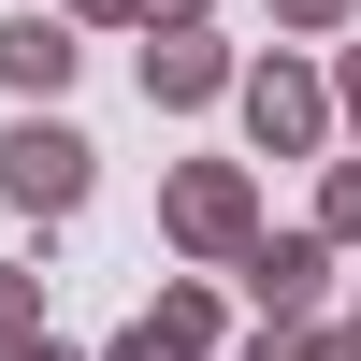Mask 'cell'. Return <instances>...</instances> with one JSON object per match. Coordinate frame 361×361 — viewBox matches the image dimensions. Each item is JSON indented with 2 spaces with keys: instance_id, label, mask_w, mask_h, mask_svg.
Segmentation results:
<instances>
[{
  "instance_id": "cell-1",
  "label": "cell",
  "mask_w": 361,
  "mask_h": 361,
  "mask_svg": "<svg viewBox=\"0 0 361 361\" xmlns=\"http://www.w3.org/2000/svg\"><path fill=\"white\" fill-rule=\"evenodd\" d=\"M15 188H29V202H73V188H87V145H73V130H29V145H15Z\"/></svg>"
}]
</instances>
